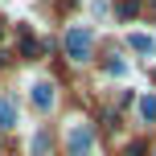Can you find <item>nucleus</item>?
I'll use <instances>...</instances> for the list:
<instances>
[{
  "label": "nucleus",
  "mask_w": 156,
  "mask_h": 156,
  "mask_svg": "<svg viewBox=\"0 0 156 156\" xmlns=\"http://www.w3.org/2000/svg\"><path fill=\"white\" fill-rule=\"evenodd\" d=\"M66 58H70V62H86V58H90V33H86L82 25H74V29L66 33Z\"/></svg>",
  "instance_id": "obj_1"
},
{
  "label": "nucleus",
  "mask_w": 156,
  "mask_h": 156,
  "mask_svg": "<svg viewBox=\"0 0 156 156\" xmlns=\"http://www.w3.org/2000/svg\"><path fill=\"white\" fill-rule=\"evenodd\" d=\"M94 152V132H90V123H78L70 127V156H90Z\"/></svg>",
  "instance_id": "obj_2"
},
{
  "label": "nucleus",
  "mask_w": 156,
  "mask_h": 156,
  "mask_svg": "<svg viewBox=\"0 0 156 156\" xmlns=\"http://www.w3.org/2000/svg\"><path fill=\"white\" fill-rule=\"evenodd\" d=\"M33 107H37V111L54 107V82H33Z\"/></svg>",
  "instance_id": "obj_3"
},
{
  "label": "nucleus",
  "mask_w": 156,
  "mask_h": 156,
  "mask_svg": "<svg viewBox=\"0 0 156 156\" xmlns=\"http://www.w3.org/2000/svg\"><path fill=\"white\" fill-rule=\"evenodd\" d=\"M0 127H16V103L0 99Z\"/></svg>",
  "instance_id": "obj_4"
},
{
  "label": "nucleus",
  "mask_w": 156,
  "mask_h": 156,
  "mask_svg": "<svg viewBox=\"0 0 156 156\" xmlns=\"http://www.w3.org/2000/svg\"><path fill=\"white\" fill-rule=\"evenodd\" d=\"M127 41H132V49H136V54H152V49H156V41L148 37V33H132Z\"/></svg>",
  "instance_id": "obj_5"
},
{
  "label": "nucleus",
  "mask_w": 156,
  "mask_h": 156,
  "mask_svg": "<svg viewBox=\"0 0 156 156\" xmlns=\"http://www.w3.org/2000/svg\"><path fill=\"white\" fill-rule=\"evenodd\" d=\"M115 12L123 16V21H132V16L140 12V0H119V4H115Z\"/></svg>",
  "instance_id": "obj_6"
},
{
  "label": "nucleus",
  "mask_w": 156,
  "mask_h": 156,
  "mask_svg": "<svg viewBox=\"0 0 156 156\" xmlns=\"http://www.w3.org/2000/svg\"><path fill=\"white\" fill-rule=\"evenodd\" d=\"M140 115L144 119H156V94H144V99H140Z\"/></svg>",
  "instance_id": "obj_7"
},
{
  "label": "nucleus",
  "mask_w": 156,
  "mask_h": 156,
  "mask_svg": "<svg viewBox=\"0 0 156 156\" xmlns=\"http://www.w3.org/2000/svg\"><path fill=\"white\" fill-rule=\"evenodd\" d=\"M21 49H25V58H37V41L29 37V29H21Z\"/></svg>",
  "instance_id": "obj_8"
},
{
  "label": "nucleus",
  "mask_w": 156,
  "mask_h": 156,
  "mask_svg": "<svg viewBox=\"0 0 156 156\" xmlns=\"http://www.w3.org/2000/svg\"><path fill=\"white\" fill-rule=\"evenodd\" d=\"M45 148H49V140H45V132H41V136H33V156H45Z\"/></svg>",
  "instance_id": "obj_9"
},
{
  "label": "nucleus",
  "mask_w": 156,
  "mask_h": 156,
  "mask_svg": "<svg viewBox=\"0 0 156 156\" xmlns=\"http://www.w3.org/2000/svg\"><path fill=\"white\" fill-rule=\"evenodd\" d=\"M127 156H148V148H144V144H132V148H127Z\"/></svg>",
  "instance_id": "obj_10"
}]
</instances>
